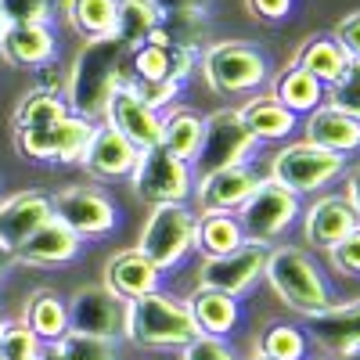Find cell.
<instances>
[{
  "label": "cell",
  "mask_w": 360,
  "mask_h": 360,
  "mask_svg": "<svg viewBox=\"0 0 360 360\" xmlns=\"http://www.w3.org/2000/svg\"><path fill=\"white\" fill-rule=\"evenodd\" d=\"M130 79L127 69V47L115 37H98V40H83L76 51L72 65L65 72V105L72 115L86 119V123H101L105 105L119 86Z\"/></svg>",
  "instance_id": "1"
},
{
  "label": "cell",
  "mask_w": 360,
  "mask_h": 360,
  "mask_svg": "<svg viewBox=\"0 0 360 360\" xmlns=\"http://www.w3.org/2000/svg\"><path fill=\"white\" fill-rule=\"evenodd\" d=\"M263 281L299 317L324 314L328 307L335 303L332 281H328V274L321 270V263L295 242H278V245L266 249Z\"/></svg>",
  "instance_id": "2"
},
{
  "label": "cell",
  "mask_w": 360,
  "mask_h": 360,
  "mask_svg": "<svg viewBox=\"0 0 360 360\" xmlns=\"http://www.w3.org/2000/svg\"><path fill=\"white\" fill-rule=\"evenodd\" d=\"M123 339L141 349H184L198 339V328L184 299L166 295L162 288L152 295H141L127 303L123 317Z\"/></svg>",
  "instance_id": "3"
},
{
  "label": "cell",
  "mask_w": 360,
  "mask_h": 360,
  "mask_svg": "<svg viewBox=\"0 0 360 360\" xmlns=\"http://www.w3.org/2000/svg\"><path fill=\"white\" fill-rule=\"evenodd\" d=\"M198 72L220 98H249L266 86L270 62L252 40H213L198 51Z\"/></svg>",
  "instance_id": "4"
},
{
  "label": "cell",
  "mask_w": 360,
  "mask_h": 360,
  "mask_svg": "<svg viewBox=\"0 0 360 360\" xmlns=\"http://www.w3.org/2000/svg\"><path fill=\"white\" fill-rule=\"evenodd\" d=\"M346 159L335 152H324V148L310 144V141H288L281 144L274 155L266 159V180L288 188L292 195H324L332 184H339L346 173Z\"/></svg>",
  "instance_id": "5"
},
{
  "label": "cell",
  "mask_w": 360,
  "mask_h": 360,
  "mask_svg": "<svg viewBox=\"0 0 360 360\" xmlns=\"http://www.w3.org/2000/svg\"><path fill=\"white\" fill-rule=\"evenodd\" d=\"M195 220L198 213L188 202L152 205L141 224L137 249L155 263L159 274H173L195 256Z\"/></svg>",
  "instance_id": "6"
},
{
  "label": "cell",
  "mask_w": 360,
  "mask_h": 360,
  "mask_svg": "<svg viewBox=\"0 0 360 360\" xmlns=\"http://www.w3.org/2000/svg\"><path fill=\"white\" fill-rule=\"evenodd\" d=\"M299 209H303V198L263 176L256 184V191L245 198V205L238 209L234 217H238V224H242L245 242L278 245V242H285V234L295 227Z\"/></svg>",
  "instance_id": "7"
},
{
  "label": "cell",
  "mask_w": 360,
  "mask_h": 360,
  "mask_svg": "<svg viewBox=\"0 0 360 360\" xmlns=\"http://www.w3.org/2000/svg\"><path fill=\"white\" fill-rule=\"evenodd\" d=\"M256 148L259 144L245 130L238 108H217V112L202 115V144H198L191 169L195 176H205V173H217L227 166H245L252 162Z\"/></svg>",
  "instance_id": "8"
},
{
  "label": "cell",
  "mask_w": 360,
  "mask_h": 360,
  "mask_svg": "<svg viewBox=\"0 0 360 360\" xmlns=\"http://www.w3.org/2000/svg\"><path fill=\"white\" fill-rule=\"evenodd\" d=\"M130 188L148 205H169V202H191L195 191V169L191 162L169 155L162 144L137 152V166L130 173Z\"/></svg>",
  "instance_id": "9"
},
{
  "label": "cell",
  "mask_w": 360,
  "mask_h": 360,
  "mask_svg": "<svg viewBox=\"0 0 360 360\" xmlns=\"http://www.w3.org/2000/svg\"><path fill=\"white\" fill-rule=\"evenodd\" d=\"M51 209L83 242H101L119 227V205L98 184H69L51 195Z\"/></svg>",
  "instance_id": "10"
},
{
  "label": "cell",
  "mask_w": 360,
  "mask_h": 360,
  "mask_svg": "<svg viewBox=\"0 0 360 360\" xmlns=\"http://www.w3.org/2000/svg\"><path fill=\"white\" fill-rule=\"evenodd\" d=\"M266 249L270 245H259V242H242L231 252H220V256H202L198 263V285L202 288H213V292H224V295H234L242 299L249 295L259 281H263V266H266Z\"/></svg>",
  "instance_id": "11"
},
{
  "label": "cell",
  "mask_w": 360,
  "mask_h": 360,
  "mask_svg": "<svg viewBox=\"0 0 360 360\" xmlns=\"http://www.w3.org/2000/svg\"><path fill=\"white\" fill-rule=\"evenodd\" d=\"M65 307H69V332L108 339V342L123 339L127 303L115 292H108L105 285H83V288H76Z\"/></svg>",
  "instance_id": "12"
},
{
  "label": "cell",
  "mask_w": 360,
  "mask_h": 360,
  "mask_svg": "<svg viewBox=\"0 0 360 360\" xmlns=\"http://www.w3.org/2000/svg\"><path fill=\"white\" fill-rule=\"evenodd\" d=\"M299 234H303V245L314 252H328L335 249L346 234H353L360 227L356 213L349 209V202L342 195H317L314 202H307L299 209L295 220Z\"/></svg>",
  "instance_id": "13"
},
{
  "label": "cell",
  "mask_w": 360,
  "mask_h": 360,
  "mask_svg": "<svg viewBox=\"0 0 360 360\" xmlns=\"http://www.w3.org/2000/svg\"><path fill=\"white\" fill-rule=\"evenodd\" d=\"M259 180H263V173L252 162L195 176V191H191V198L198 205L195 213H238L245 205V198L256 191Z\"/></svg>",
  "instance_id": "14"
},
{
  "label": "cell",
  "mask_w": 360,
  "mask_h": 360,
  "mask_svg": "<svg viewBox=\"0 0 360 360\" xmlns=\"http://www.w3.org/2000/svg\"><path fill=\"white\" fill-rule=\"evenodd\" d=\"M127 69L130 79H173L188 86V79L198 72V51L152 37L148 44L127 51Z\"/></svg>",
  "instance_id": "15"
},
{
  "label": "cell",
  "mask_w": 360,
  "mask_h": 360,
  "mask_svg": "<svg viewBox=\"0 0 360 360\" xmlns=\"http://www.w3.org/2000/svg\"><path fill=\"white\" fill-rule=\"evenodd\" d=\"M101 123L112 127L119 137H127L137 152H144V148H155L159 144V134H162V112L148 108L134 90L123 83L115 90V94L108 98L105 105V115Z\"/></svg>",
  "instance_id": "16"
},
{
  "label": "cell",
  "mask_w": 360,
  "mask_h": 360,
  "mask_svg": "<svg viewBox=\"0 0 360 360\" xmlns=\"http://www.w3.org/2000/svg\"><path fill=\"white\" fill-rule=\"evenodd\" d=\"M134 166H137V148L127 137H119L112 127L94 123V134H90V144L79 159V169L108 184V180H130Z\"/></svg>",
  "instance_id": "17"
},
{
  "label": "cell",
  "mask_w": 360,
  "mask_h": 360,
  "mask_svg": "<svg viewBox=\"0 0 360 360\" xmlns=\"http://www.w3.org/2000/svg\"><path fill=\"white\" fill-rule=\"evenodd\" d=\"M303 332L317 349L332 353L335 360L346 356L349 349L360 346V299H353V303H332L324 314L307 317Z\"/></svg>",
  "instance_id": "18"
},
{
  "label": "cell",
  "mask_w": 360,
  "mask_h": 360,
  "mask_svg": "<svg viewBox=\"0 0 360 360\" xmlns=\"http://www.w3.org/2000/svg\"><path fill=\"white\" fill-rule=\"evenodd\" d=\"M0 54L15 69H44L58 58V33L51 22L0 25Z\"/></svg>",
  "instance_id": "19"
},
{
  "label": "cell",
  "mask_w": 360,
  "mask_h": 360,
  "mask_svg": "<svg viewBox=\"0 0 360 360\" xmlns=\"http://www.w3.org/2000/svg\"><path fill=\"white\" fill-rule=\"evenodd\" d=\"M51 217H54L51 195H44L37 188L8 195L4 202H0V245L15 256V249L25 242L29 234H37Z\"/></svg>",
  "instance_id": "20"
},
{
  "label": "cell",
  "mask_w": 360,
  "mask_h": 360,
  "mask_svg": "<svg viewBox=\"0 0 360 360\" xmlns=\"http://www.w3.org/2000/svg\"><path fill=\"white\" fill-rule=\"evenodd\" d=\"M83 238L69 231L58 217H51L37 234H29L25 242L15 249V259L25 266H69L83 256Z\"/></svg>",
  "instance_id": "21"
},
{
  "label": "cell",
  "mask_w": 360,
  "mask_h": 360,
  "mask_svg": "<svg viewBox=\"0 0 360 360\" xmlns=\"http://www.w3.org/2000/svg\"><path fill=\"white\" fill-rule=\"evenodd\" d=\"M101 285L108 292H115L123 303L130 299H141V295H152L162 288V274L155 270V263L148 259L141 249H119L108 256L105 263V274H101Z\"/></svg>",
  "instance_id": "22"
},
{
  "label": "cell",
  "mask_w": 360,
  "mask_h": 360,
  "mask_svg": "<svg viewBox=\"0 0 360 360\" xmlns=\"http://www.w3.org/2000/svg\"><path fill=\"white\" fill-rule=\"evenodd\" d=\"M299 127H303V141L324 148V152L342 155L346 162L353 155H360V123L349 119V115H342L332 105H317L314 112H307L303 119H299Z\"/></svg>",
  "instance_id": "23"
},
{
  "label": "cell",
  "mask_w": 360,
  "mask_h": 360,
  "mask_svg": "<svg viewBox=\"0 0 360 360\" xmlns=\"http://www.w3.org/2000/svg\"><path fill=\"white\" fill-rule=\"evenodd\" d=\"M238 115H242L245 130L252 134L256 144H270V141H285L299 130V115L288 112L270 90H256V94L242 98L238 105Z\"/></svg>",
  "instance_id": "24"
},
{
  "label": "cell",
  "mask_w": 360,
  "mask_h": 360,
  "mask_svg": "<svg viewBox=\"0 0 360 360\" xmlns=\"http://www.w3.org/2000/svg\"><path fill=\"white\" fill-rule=\"evenodd\" d=\"M184 303L191 310V321L198 328V335L227 339L231 332H238V324H242V299H234V295H224V292H213V288L198 285Z\"/></svg>",
  "instance_id": "25"
},
{
  "label": "cell",
  "mask_w": 360,
  "mask_h": 360,
  "mask_svg": "<svg viewBox=\"0 0 360 360\" xmlns=\"http://www.w3.org/2000/svg\"><path fill=\"white\" fill-rule=\"evenodd\" d=\"M266 90L274 94L288 112H295L303 119L307 112H314L317 105H324V83H317L310 72H303L299 65H281L278 72H270L266 79Z\"/></svg>",
  "instance_id": "26"
},
{
  "label": "cell",
  "mask_w": 360,
  "mask_h": 360,
  "mask_svg": "<svg viewBox=\"0 0 360 360\" xmlns=\"http://www.w3.org/2000/svg\"><path fill=\"white\" fill-rule=\"evenodd\" d=\"M292 65H299L303 72H310L317 83H332L346 72L349 65V54L342 51V44L332 37V33H314L307 37L303 44L295 47V58H292Z\"/></svg>",
  "instance_id": "27"
},
{
  "label": "cell",
  "mask_w": 360,
  "mask_h": 360,
  "mask_svg": "<svg viewBox=\"0 0 360 360\" xmlns=\"http://www.w3.org/2000/svg\"><path fill=\"white\" fill-rule=\"evenodd\" d=\"M159 144L166 148L169 155L184 159V162H195L198 155V144H202V115L188 105H173L162 112V134H159Z\"/></svg>",
  "instance_id": "28"
},
{
  "label": "cell",
  "mask_w": 360,
  "mask_h": 360,
  "mask_svg": "<svg viewBox=\"0 0 360 360\" xmlns=\"http://www.w3.org/2000/svg\"><path fill=\"white\" fill-rule=\"evenodd\" d=\"M29 324V332H33L44 346L58 342L65 332H69V307H65V299L51 292V288H40L29 295V303H25V317Z\"/></svg>",
  "instance_id": "29"
},
{
  "label": "cell",
  "mask_w": 360,
  "mask_h": 360,
  "mask_svg": "<svg viewBox=\"0 0 360 360\" xmlns=\"http://www.w3.org/2000/svg\"><path fill=\"white\" fill-rule=\"evenodd\" d=\"M245 242L242 224L234 213H198L195 220V252L202 256H220Z\"/></svg>",
  "instance_id": "30"
},
{
  "label": "cell",
  "mask_w": 360,
  "mask_h": 360,
  "mask_svg": "<svg viewBox=\"0 0 360 360\" xmlns=\"http://www.w3.org/2000/svg\"><path fill=\"white\" fill-rule=\"evenodd\" d=\"M155 29H159V11L148 4V0H119L112 37L123 44L127 51L148 44V40L155 37Z\"/></svg>",
  "instance_id": "31"
},
{
  "label": "cell",
  "mask_w": 360,
  "mask_h": 360,
  "mask_svg": "<svg viewBox=\"0 0 360 360\" xmlns=\"http://www.w3.org/2000/svg\"><path fill=\"white\" fill-rule=\"evenodd\" d=\"M115 8H119V0H62L65 22L76 29L83 40L112 37V29H115Z\"/></svg>",
  "instance_id": "32"
},
{
  "label": "cell",
  "mask_w": 360,
  "mask_h": 360,
  "mask_svg": "<svg viewBox=\"0 0 360 360\" xmlns=\"http://www.w3.org/2000/svg\"><path fill=\"white\" fill-rule=\"evenodd\" d=\"M65 115H69L65 98L51 86H40V90H33V94H25L18 101L15 130H51L54 123H62Z\"/></svg>",
  "instance_id": "33"
},
{
  "label": "cell",
  "mask_w": 360,
  "mask_h": 360,
  "mask_svg": "<svg viewBox=\"0 0 360 360\" xmlns=\"http://www.w3.org/2000/svg\"><path fill=\"white\" fill-rule=\"evenodd\" d=\"M90 134H94V123H86L79 115H65L62 123L51 127V162L54 166H79Z\"/></svg>",
  "instance_id": "34"
},
{
  "label": "cell",
  "mask_w": 360,
  "mask_h": 360,
  "mask_svg": "<svg viewBox=\"0 0 360 360\" xmlns=\"http://www.w3.org/2000/svg\"><path fill=\"white\" fill-rule=\"evenodd\" d=\"M256 353L270 356V360H307L310 353V339L303 332V324L292 321H274L263 328V335L256 342Z\"/></svg>",
  "instance_id": "35"
},
{
  "label": "cell",
  "mask_w": 360,
  "mask_h": 360,
  "mask_svg": "<svg viewBox=\"0 0 360 360\" xmlns=\"http://www.w3.org/2000/svg\"><path fill=\"white\" fill-rule=\"evenodd\" d=\"M47 346L29 332L25 321L0 324V360H44Z\"/></svg>",
  "instance_id": "36"
},
{
  "label": "cell",
  "mask_w": 360,
  "mask_h": 360,
  "mask_svg": "<svg viewBox=\"0 0 360 360\" xmlns=\"http://www.w3.org/2000/svg\"><path fill=\"white\" fill-rule=\"evenodd\" d=\"M324 105L339 108L342 115H349V119L360 123V65L356 62H349L339 79H332L324 86Z\"/></svg>",
  "instance_id": "37"
},
{
  "label": "cell",
  "mask_w": 360,
  "mask_h": 360,
  "mask_svg": "<svg viewBox=\"0 0 360 360\" xmlns=\"http://www.w3.org/2000/svg\"><path fill=\"white\" fill-rule=\"evenodd\" d=\"M51 349L62 360H115V342L79 332H65L58 342H51Z\"/></svg>",
  "instance_id": "38"
},
{
  "label": "cell",
  "mask_w": 360,
  "mask_h": 360,
  "mask_svg": "<svg viewBox=\"0 0 360 360\" xmlns=\"http://www.w3.org/2000/svg\"><path fill=\"white\" fill-rule=\"evenodd\" d=\"M127 86L155 112L173 108L180 101V94H184V83H173V79H127Z\"/></svg>",
  "instance_id": "39"
},
{
  "label": "cell",
  "mask_w": 360,
  "mask_h": 360,
  "mask_svg": "<svg viewBox=\"0 0 360 360\" xmlns=\"http://www.w3.org/2000/svg\"><path fill=\"white\" fill-rule=\"evenodd\" d=\"M54 0H0V25H29L51 22Z\"/></svg>",
  "instance_id": "40"
},
{
  "label": "cell",
  "mask_w": 360,
  "mask_h": 360,
  "mask_svg": "<svg viewBox=\"0 0 360 360\" xmlns=\"http://www.w3.org/2000/svg\"><path fill=\"white\" fill-rule=\"evenodd\" d=\"M324 256H328V263L335 266V274H342V278H360V227H356L353 234H346L342 242H339L335 249H328Z\"/></svg>",
  "instance_id": "41"
},
{
  "label": "cell",
  "mask_w": 360,
  "mask_h": 360,
  "mask_svg": "<svg viewBox=\"0 0 360 360\" xmlns=\"http://www.w3.org/2000/svg\"><path fill=\"white\" fill-rule=\"evenodd\" d=\"M180 360H242V356L227 346V339L198 335L195 342H188L184 349H180Z\"/></svg>",
  "instance_id": "42"
},
{
  "label": "cell",
  "mask_w": 360,
  "mask_h": 360,
  "mask_svg": "<svg viewBox=\"0 0 360 360\" xmlns=\"http://www.w3.org/2000/svg\"><path fill=\"white\" fill-rule=\"evenodd\" d=\"M332 37L342 44V51L349 54V62L360 65V11L342 15V18L335 22V29H332Z\"/></svg>",
  "instance_id": "43"
},
{
  "label": "cell",
  "mask_w": 360,
  "mask_h": 360,
  "mask_svg": "<svg viewBox=\"0 0 360 360\" xmlns=\"http://www.w3.org/2000/svg\"><path fill=\"white\" fill-rule=\"evenodd\" d=\"M245 8H249L252 18L278 25V22H285L295 11V0H245Z\"/></svg>",
  "instance_id": "44"
},
{
  "label": "cell",
  "mask_w": 360,
  "mask_h": 360,
  "mask_svg": "<svg viewBox=\"0 0 360 360\" xmlns=\"http://www.w3.org/2000/svg\"><path fill=\"white\" fill-rule=\"evenodd\" d=\"M148 4L162 18V15H209L213 0H148Z\"/></svg>",
  "instance_id": "45"
},
{
  "label": "cell",
  "mask_w": 360,
  "mask_h": 360,
  "mask_svg": "<svg viewBox=\"0 0 360 360\" xmlns=\"http://www.w3.org/2000/svg\"><path fill=\"white\" fill-rule=\"evenodd\" d=\"M342 180H346V188H342V198L349 202V209H353V213H356V220H360V162L346 166Z\"/></svg>",
  "instance_id": "46"
},
{
  "label": "cell",
  "mask_w": 360,
  "mask_h": 360,
  "mask_svg": "<svg viewBox=\"0 0 360 360\" xmlns=\"http://www.w3.org/2000/svg\"><path fill=\"white\" fill-rule=\"evenodd\" d=\"M11 263H15V256L4 249V245H0V281H4V274H8V270H11Z\"/></svg>",
  "instance_id": "47"
},
{
  "label": "cell",
  "mask_w": 360,
  "mask_h": 360,
  "mask_svg": "<svg viewBox=\"0 0 360 360\" xmlns=\"http://www.w3.org/2000/svg\"><path fill=\"white\" fill-rule=\"evenodd\" d=\"M339 360H360V346H356V349H349V353H346V356H339Z\"/></svg>",
  "instance_id": "48"
},
{
  "label": "cell",
  "mask_w": 360,
  "mask_h": 360,
  "mask_svg": "<svg viewBox=\"0 0 360 360\" xmlns=\"http://www.w3.org/2000/svg\"><path fill=\"white\" fill-rule=\"evenodd\" d=\"M44 360H62V356H58V353H54V349L47 346V353H44Z\"/></svg>",
  "instance_id": "49"
},
{
  "label": "cell",
  "mask_w": 360,
  "mask_h": 360,
  "mask_svg": "<svg viewBox=\"0 0 360 360\" xmlns=\"http://www.w3.org/2000/svg\"><path fill=\"white\" fill-rule=\"evenodd\" d=\"M249 360H270V356H263V353H252V356H249Z\"/></svg>",
  "instance_id": "50"
},
{
  "label": "cell",
  "mask_w": 360,
  "mask_h": 360,
  "mask_svg": "<svg viewBox=\"0 0 360 360\" xmlns=\"http://www.w3.org/2000/svg\"><path fill=\"white\" fill-rule=\"evenodd\" d=\"M0 324H4V317H0Z\"/></svg>",
  "instance_id": "51"
}]
</instances>
